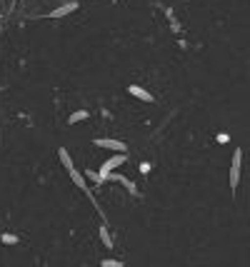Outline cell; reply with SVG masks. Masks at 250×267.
I'll return each instance as SVG.
<instances>
[{
	"mask_svg": "<svg viewBox=\"0 0 250 267\" xmlns=\"http://www.w3.org/2000/svg\"><path fill=\"white\" fill-rule=\"evenodd\" d=\"M125 160H128V158H125V152H115L113 158H108L105 163L100 165V175H103V177H105V180H108V175H110V172H115V170H118V167H120Z\"/></svg>",
	"mask_w": 250,
	"mask_h": 267,
	"instance_id": "cell-1",
	"label": "cell"
},
{
	"mask_svg": "<svg viewBox=\"0 0 250 267\" xmlns=\"http://www.w3.org/2000/svg\"><path fill=\"white\" fill-rule=\"evenodd\" d=\"M240 165H243V150L238 147L233 152V165H230V190L233 192L238 190V183H240Z\"/></svg>",
	"mask_w": 250,
	"mask_h": 267,
	"instance_id": "cell-2",
	"label": "cell"
},
{
	"mask_svg": "<svg viewBox=\"0 0 250 267\" xmlns=\"http://www.w3.org/2000/svg\"><path fill=\"white\" fill-rule=\"evenodd\" d=\"M95 147H105V150H113V152H128L123 140H115V138H95L93 140Z\"/></svg>",
	"mask_w": 250,
	"mask_h": 267,
	"instance_id": "cell-3",
	"label": "cell"
},
{
	"mask_svg": "<svg viewBox=\"0 0 250 267\" xmlns=\"http://www.w3.org/2000/svg\"><path fill=\"white\" fill-rule=\"evenodd\" d=\"M128 93H130L133 98L143 100V103H153V100H155V98H153L148 90H145V87H140V85H130V87H128Z\"/></svg>",
	"mask_w": 250,
	"mask_h": 267,
	"instance_id": "cell-4",
	"label": "cell"
},
{
	"mask_svg": "<svg viewBox=\"0 0 250 267\" xmlns=\"http://www.w3.org/2000/svg\"><path fill=\"white\" fill-rule=\"evenodd\" d=\"M75 10H78V3H65V5L55 8V10L50 13V18H65V15H70V13H75Z\"/></svg>",
	"mask_w": 250,
	"mask_h": 267,
	"instance_id": "cell-5",
	"label": "cell"
},
{
	"mask_svg": "<svg viewBox=\"0 0 250 267\" xmlns=\"http://www.w3.org/2000/svg\"><path fill=\"white\" fill-rule=\"evenodd\" d=\"M58 158H60L62 167H65L68 172H73V170H75V165H73V158H70V152H68L65 147H60V150H58Z\"/></svg>",
	"mask_w": 250,
	"mask_h": 267,
	"instance_id": "cell-6",
	"label": "cell"
},
{
	"mask_svg": "<svg viewBox=\"0 0 250 267\" xmlns=\"http://www.w3.org/2000/svg\"><path fill=\"white\" fill-rule=\"evenodd\" d=\"M100 242L105 245L108 250L113 247V237H110V232H108V227H105V225H100Z\"/></svg>",
	"mask_w": 250,
	"mask_h": 267,
	"instance_id": "cell-7",
	"label": "cell"
},
{
	"mask_svg": "<svg viewBox=\"0 0 250 267\" xmlns=\"http://www.w3.org/2000/svg\"><path fill=\"white\" fill-rule=\"evenodd\" d=\"M85 177H88L90 183H95V185H103V183H105V177H103L100 172H95V170H85Z\"/></svg>",
	"mask_w": 250,
	"mask_h": 267,
	"instance_id": "cell-8",
	"label": "cell"
},
{
	"mask_svg": "<svg viewBox=\"0 0 250 267\" xmlns=\"http://www.w3.org/2000/svg\"><path fill=\"white\" fill-rule=\"evenodd\" d=\"M70 177H73V183H75L80 190H85V175H80L78 170H73V172H70Z\"/></svg>",
	"mask_w": 250,
	"mask_h": 267,
	"instance_id": "cell-9",
	"label": "cell"
},
{
	"mask_svg": "<svg viewBox=\"0 0 250 267\" xmlns=\"http://www.w3.org/2000/svg\"><path fill=\"white\" fill-rule=\"evenodd\" d=\"M85 118H88V110H78V113H73V115L68 118V123H70V125H75V123L85 120Z\"/></svg>",
	"mask_w": 250,
	"mask_h": 267,
	"instance_id": "cell-10",
	"label": "cell"
},
{
	"mask_svg": "<svg viewBox=\"0 0 250 267\" xmlns=\"http://www.w3.org/2000/svg\"><path fill=\"white\" fill-rule=\"evenodd\" d=\"M0 242H3V245H18V237L10 235V232H3V235H0Z\"/></svg>",
	"mask_w": 250,
	"mask_h": 267,
	"instance_id": "cell-11",
	"label": "cell"
},
{
	"mask_svg": "<svg viewBox=\"0 0 250 267\" xmlns=\"http://www.w3.org/2000/svg\"><path fill=\"white\" fill-rule=\"evenodd\" d=\"M100 267H125V265L118 262V260H110V257H108V260H100Z\"/></svg>",
	"mask_w": 250,
	"mask_h": 267,
	"instance_id": "cell-12",
	"label": "cell"
},
{
	"mask_svg": "<svg viewBox=\"0 0 250 267\" xmlns=\"http://www.w3.org/2000/svg\"><path fill=\"white\" fill-rule=\"evenodd\" d=\"M113 3H118V0H113Z\"/></svg>",
	"mask_w": 250,
	"mask_h": 267,
	"instance_id": "cell-13",
	"label": "cell"
}]
</instances>
